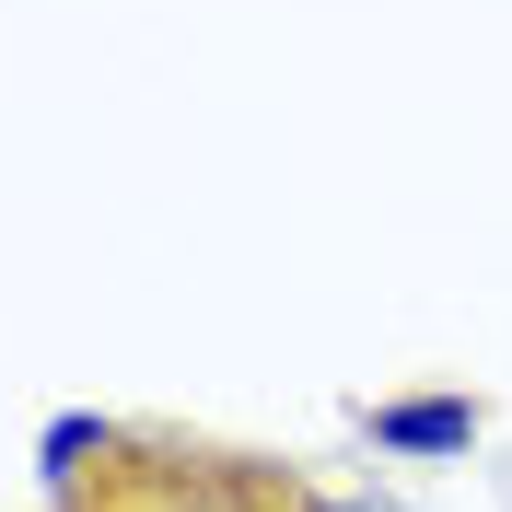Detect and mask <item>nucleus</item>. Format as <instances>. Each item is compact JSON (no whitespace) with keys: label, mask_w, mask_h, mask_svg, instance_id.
I'll return each instance as SVG.
<instances>
[{"label":"nucleus","mask_w":512,"mask_h":512,"mask_svg":"<svg viewBox=\"0 0 512 512\" xmlns=\"http://www.w3.org/2000/svg\"><path fill=\"white\" fill-rule=\"evenodd\" d=\"M315 512H396V501H338V489H315Z\"/></svg>","instance_id":"nucleus-2"},{"label":"nucleus","mask_w":512,"mask_h":512,"mask_svg":"<svg viewBox=\"0 0 512 512\" xmlns=\"http://www.w3.org/2000/svg\"><path fill=\"white\" fill-rule=\"evenodd\" d=\"M59 512H315V489L233 443L187 431H94V454L59 478Z\"/></svg>","instance_id":"nucleus-1"}]
</instances>
